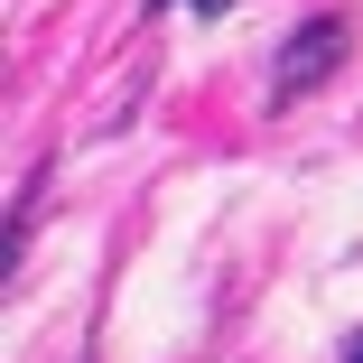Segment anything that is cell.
<instances>
[{"instance_id": "cell-3", "label": "cell", "mask_w": 363, "mask_h": 363, "mask_svg": "<svg viewBox=\"0 0 363 363\" xmlns=\"http://www.w3.org/2000/svg\"><path fill=\"white\" fill-rule=\"evenodd\" d=\"M345 363H363V326H354V335H345Z\"/></svg>"}, {"instance_id": "cell-1", "label": "cell", "mask_w": 363, "mask_h": 363, "mask_svg": "<svg viewBox=\"0 0 363 363\" xmlns=\"http://www.w3.org/2000/svg\"><path fill=\"white\" fill-rule=\"evenodd\" d=\"M345 38H354V28H345L335 10H317L298 38L279 47V65H270V94H279V103H298L308 84H326V75H335V56H345Z\"/></svg>"}, {"instance_id": "cell-4", "label": "cell", "mask_w": 363, "mask_h": 363, "mask_svg": "<svg viewBox=\"0 0 363 363\" xmlns=\"http://www.w3.org/2000/svg\"><path fill=\"white\" fill-rule=\"evenodd\" d=\"M150 10H168V0H150Z\"/></svg>"}, {"instance_id": "cell-2", "label": "cell", "mask_w": 363, "mask_h": 363, "mask_svg": "<svg viewBox=\"0 0 363 363\" xmlns=\"http://www.w3.org/2000/svg\"><path fill=\"white\" fill-rule=\"evenodd\" d=\"M186 10H196V19H214V10H233V0H186Z\"/></svg>"}]
</instances>
